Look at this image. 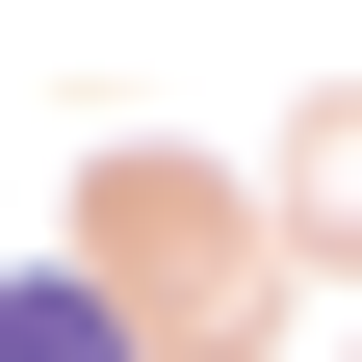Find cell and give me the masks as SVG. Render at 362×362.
<instances>
[{"mask_svg":"<svg viewBox=\"0 0 362 362\" xmlns=\"http://www.w3.org/2000/svg\"><path fill=\"white\" fill-rule=\"evenodd\" d=\"M129 233H156V310H207V337H259V259L207 233V181H129Z\"/></svg>","mask_w":362,"mask_h":362,"instance_id":"1","label":"cell"},{"mask_svg":"<svg viewBox=\"0 0 362 362\" xmlns=\"http://www.w3.org/2000/svg\"><path fill=\"white\" fill-rule=\"evenodd\" d=\"M0 362H129V337H104L78 285H0Z\"/></svg>","mask_w":362,"mask_h":362,"instance_id":"2","label":"cell"}]
</instances>
